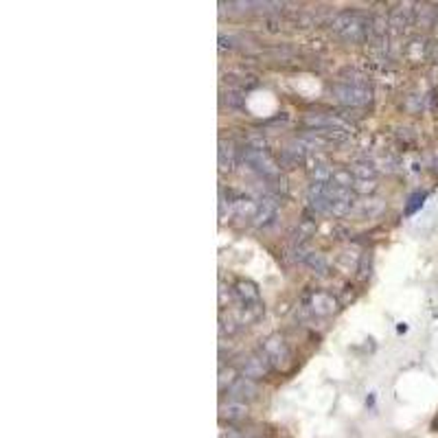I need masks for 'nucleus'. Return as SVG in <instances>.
Segmentation results:
<instances>
[{
  "label": "nucleus",
  "instance_id": "nucleus-23",
  "mask_svg": "<svg viewBox=\"0 0 438 438\" xmlns=\"http://www.w3.org/2000/svg\"><path fill=\"white\" fill-rule=\"evenodd\" d=\"M221 438H246V436H241L239 432H235V430H228V432H221Z\"/></svg>",
  "mask_w": 438,
  "mask_h": 438
},
{
  "label": "nucleus",
  "instance_id": "nucleus-14",
  "mask_svg": "<svg viewBox=\"0 0 438 438\" xmlns=\"http://www.w3.org/2000/svg\"><path fill=\"white\" fill-rule=\"evenodd\" d=\"M436 18H438V7L436 5H416L414 22L419 26H423V29L434 26L436 24Z\"/></svg>",
  "mask_w": 438,
  "mask_h": 438
},
{
  "label": "nucleus",
  "instance_id": "nucleus-9",
  "mask_svg": "<svg viewBox=\"0 0 438 438\" xmlns=\"http://www.w3.org/2000/svg\"><path fill=\"white\" fill-rule=\"evenodd\" d=\"M276 215H279V202L274 198H263L259 202V210L254 215V226L256 228H267L276 219Z\"/></svg>",
  "mask_w": 438,
  "mask_h": 438
},
{
  "label": "nucleus",
  "instance_id": "nucleus-25",
  "mask_svg": "<svg viewBox=\"0 0 438 438\" xmlns=\"http://www.w3.org/2000/svg\"><path fill=\"white\" fill-rule=\"evenodd\" d=\"M432 167H434V173L438 175V156H436V160H434V164H432Z\"/></svg>",
  "mask_w": 438,
  "mask_h": 438
},
{
  "label": "nucleus",
  "instance_id": "nucleus-19",
  "mask_svg": "<svg viewBox=\"0 0 438 438\" xmlns=\"http://www.w3.org/2000/svg\"><path fill=\"white\" fill-rule=\"evenodd\" d=\"M361 213H366V215H380L382 210H384V202L382 200H373V198H368V200H364V202H359V206H357Z\"/></svg>",
  "mask_w": 438,
  "mask_h": 438
},
{
  "label": "nucleus",
  "instance_id": "nucleus-6",
  "mask_svg": "<svg viewBox=\"0 0 438 438\" xmlns=\"http://www.w3.org/2000/svg\"><path fill=\"white\" fill-rule=\"evenodd\" d=\"M267 373H269V359L263 355V351H261V355L248 357L244 368H241V377H248L252 382L263 380V377H267Z\"/></svg>",
  "mask_w": 438,
  "mask_h": 438
},
{
  "label": "nucleus",
  "instance_id": "nucleus-27",
  "mask_svg": "<svg viewBox=\"0 0 438 438\" xmlns=\"http://www.w3.org/2000/svg\"><path fill=\"white\" fill-rule=\"evenodd\" d=\"M434 26H438V18H436V24H434Z\"/></svg>",
  "mask_w": 438,
  "mask_h": 438
},
{
  "label": "nucleus",
  "instance_id": "nucleus-12",
  "mask_svg": "<svg viewBox=\"0 0 438 438\" xmlns=\"http://www.w3.org/2000/svg\"><path fill=\"white\" fill-rule=\"evenodd\" d=\"M237 162V149L233 141H219V171H233Z\"/></svg>",
  "mask_w": 438,
  "mask_h": 438
},
{
  "label": "nucleus",
  "instance_id": "nucleus-5",
  "mask_svg": "<svg viewBox=\"0 0 438 438\" xmlns=\"http://www.w3.org/2000/svg\"><path fill=\"white\" fill-rule=\"evenodd\" d=\"M228 395H230V401L246 403L259 395V386H256V382L248 380V377H239V380L228 388Z\"/></svg>",
  "mask_w": 438,
  "mask_h": 438
},
{
  "label": "nucleus",
  "instance_id": "nucleus-18",
  "mask_svg": "<svg viewBox=\"0 0 438 438\" xmlns=\"http://www.w3.org/2000/svg\"><path fill=\"white\" fill-rule=\"evenodd\" d=\"M305 265H307L311 272H318V274H327V269H329V263H327V259H324V254H320V252H311V254L307 256Z\"/></svg>",
  "mask_w": 438,
  "mask_h": 438
},
{
  "label": "nucleus",
  "instance_id": "nucleus-7",
  "mask_svg": "<svg viewBox=\"0 0 438 438\" xmlns=\"http://www.w3.org/2000/svg\"><path fill=\"white\" fill-rule=\"evenodd\" d=\"M414 11H416V5H412V3L397 5L390 11V18H388L390 26L395 29V31H405V29L414 22Z\"/></svg>",
  "mask_w": 438,
  "mask_h": 438
},
{
  "label": "nucleus",
  "instance_id": "nucleus-3",
  "mask_svg": "<svg viewBox=\"0 0 438 438\" xmlns=\"http://www.w3.org/2000/svg\"><path fill=\"white\" fill-rule=\"evenodd\" d=\"M244 162L248 164V167L256 173H261L265 178H276L279 175V164L276 160L272 158L265 149L261 147H246L244 149Z\"/></svg>",
  "mask_w": 438,
  "mask_h": 438
},
{
  "label": "nucleus",
  "instance_id": "nucleus-8",
  "mask_svg": "<svg viewBox=\"0 0 438 438\" xmlns=\"http://www.w3.org/2000/svg\"><path fill=\"white\" fill-rule=\"evenodd\" d=\"M309 311L315 315H331L338 311V300L334 294L327 292H315L309 296Z\"/></svg>",
  "mask_w": 438,
  "mask_h": 438
},
{
  "label": "nucleus",
  "instance_id": "nucleus-11",
  "mask_svg": "<svg viewBox=\"0 0 438 438\" xmlns=\"http://www.w3.org/2000/svg\"><path fill=\"white\" fill-rule=\"evenodd\" d=\"M248 416V405L246 403H239V401H228V403H221L219 405V419L221 421H241Z\"/></svg>",
  "mask_w": 438,
  "mask_h": 438
},
{
  "label": "nucleus",
  "instance_id": "nucleus-4",
  "mask_svg": "<svg viewBox=\"0 0 438 438\" xmlns=\"http://www.w3.org/2000/svg\"><path fill=\"white\" fill-rule=\"evenodd\" d=\"M261 351L269 359V364H274V366H283V364H287V359H290V349H287V344L281 336H269L263 342Z\"/></svg>",
  "mask_w": 438,
  "mask_h": 438
},
{
  "label": "nucleus",
  "instance_id": "nucleus-2",
  "mask_svg": "<svg viewBox=\"0 0 438 438\" xmlns=\"http://www.w3.org/2000/svg\"><path fill=\"white\" fill-rule=\"evenodd\" d=\"M336 101H340L346 108H361V105H368L373 101L370 88L364 84H338L331 88Z\"/></svg>",
  "mask_w": 438,
  "mask_h": 438
},
{
  "label": "nucleus",
  "instance_id": "nucleus-24",
  "mask_svg": "<svg viewBox=\"0 0 438 438\" xmlns=\"http://www.w3.org/2000/svg\"><path fill=\"white\" fill-rule=\"evenodd\" d=\"M432 57H434V59H438V42L434 44V49H432Z\"/></svg>",
  "mask_w": 438,
  "mask_h": 438
},
{
  "label": "nucleus",
  "instance_id": "nucleus-15",
  "mask_svg": "<svg viewBox=\"0 0 438 438\" xmlns=\"http://www.w3.org/2000/svg\"><path fill=\"white\" fill-rule=\"evenodd\" d=\"M233 208H235V215H237L239 219H254L256 210H259V202H254V200H250V198H239V200L233 204Z\"/></svg>",
  "mask_w": 438,
  "mask_h": 438
},
{
  "label": "nucleus",
  "instance_id": "nucleus-17",
  "mask_svg": "<svg viewBox=\"0 0 438 438\" xmlns=\"http://www.w3.org/2000/svg\"><path fill=\"white\" fill-rule=\"evenodd\" d=\"M377 171H380V169L375 167V162H355L353 164L355 180H375Z\"/></svg>",
  "mask_w": 438,
  "mask_h": 438
},
{
  "label": "nucleus",
  "instance_id": "nucleus-22",
  "mask_svg": "<svg viewBox=\"0 0 438 438\" xmlns=\"http://www.w3.org/2000/svg\"><path fill=\"white\" fill-rule=\"evenodd\" d=\"M230 213V206L228 200H226V191L224 187H219V221H226V215Z\"/></svg>",
  "mask_w": 438,
  "mask_h": 438
},
{
  "label": "nucleus",
  "instance_id": "nucleus-1",
  "mask_svg": "<svg viewBox=\"0 0 438 438\" xmlns=\"http://www.w3.org/2000/svg\"><path fill=\"white\" fill-rule=\"evenodd\" d=\"M331 29L346 42H364L370 33V22L357 11H342L331 20Z\"/></svg>",
  "mask_w": 438,
  "mask_h": 438
},
{
  "label": "nucleus",
  "instance_id": "nucleus-26",
  "mask_svg": "<svg viewBox=\"0 0 438 438\" xmlns=\"http://www.w3.org/2000/svg\"><path fill=\"white\" fill-rule=\"evenodd\" d=\"M434 428H436V430H438V416H436V419H434Z\"/></svg>",
  "mask_w": 438,
  "mask_h": 438
},
{
  "label": "nucleus",
  "instance_id": "nucleus-21",
  "mask_svg": "<svg viewBox=\"0 0 438 438\" xmlns=\"http://www.w3.org/2000/svg\"><path fill=\"white\" fill-rule=\"evenodd\" d=\"M235 382H237V380H235V370L221 366V368H219V390H226V386L230 388Z\"/></svg>",
  "mask_w": 438,
  "mask_h": 438
},
{
  "label": "nucleus",
  "instance_id": "nucleus-13",
  "mask_svg": "<svg viewBox=\"0 0 438 438\" xmlns=\"http://www.w3.org/2000/svg\"><path fill=\"white\" fill-rule=\"evenodd\" d=\"M237 294H239L241 300H244V307L259 305L261 294H259V287H256L254 283H250V281H239L237 283Z\"/></svg>",
  "mask_w": 438,
  "mask_h": 438
},
{
  "label": "nucleus",
  "instance_id": "nucleus-16",
  "mask_svg": "<svg viewBox=\"0 0 438 438\" xmlns=\"http://www.w3.org/2000/svg\"><path fill=\"white\" fill-rule=\"evenodd\" d=\"M331 185H338V187H344V189H351L353 191V185H355V175L351 169H336L334 173H331Z\"/></svg>",
  "mask_w": 438,
  "mask_h": 438
},
{
  "label": "nucleus",
  "instance_id": "nucleus-10",
  "mask_svg": "<svg viewBox=\"0 0 438 438\" xmlns=\"http://www.w3.org/2000/svg\"><path fill=\"white\" fill-rule=\"evenodd\" d=\"M307 202L309 208L315 210L320 215H329V200H327V185L322 182H313L307 191Z\"/></svg>",
  "mask_w": 438,
  "mask_h": 438
},
{
  "label": "nucleus",
  "instance_id": "nucleus-20",
  "mask_svg": "<svg viewBox=\"0 0 438 438\" xmlns=\"http://www.w3.org/2000/svg\"><path fill=\"white\" fill-rule=\"evenodd\" d=\"M375 191H377L375 180H355L353 185V193H359V195H373Z\"/></svg>",
  "mask_w": 438,
  "mask_h": 438
}]
</instances>
